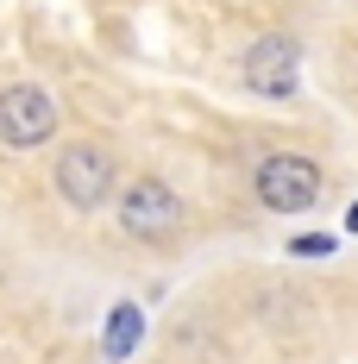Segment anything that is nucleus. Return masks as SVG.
Listing matches in <instances>:
<instances>
[{
  "mask_svg": "<svg viewBox=\"0 0 358 364\" xmlns=\"http://www.w3.org/2000/svg\"><path fill=\"white\" fill-rule=\"evenodd\" d=\"M182 214H189L182 195L170 188V182H157V176H139L126 195H120V226H126L132 239H144V245L182 232Z\"/></svg>",
  "mask_w": 358,
  "mask_h": 364,
  "instance_id": "nucleus-1",
  "label": "nucleus"
},
{
  "mask_svg": "<svg viewBox=\"0 0 358 364\" xmlns=\"http://www.w3.org/2000/svg\"><path fill=\"white\" fill-rule=\"evenodd\" d=\"M251 188H258L264 208H277V214H302V208H315V195H321V164H308L302 151H277V157L258 164Z\"/></svg>",
  "mask_w": 358,
  "mask_h": 364,
  "instance_id": "nucleus-2",
  "label": "nucleus"
},
{
  "mask_svg": "<svg viewBox=\"0 0 358 364\" xmlns=\"http://www.w3.org/2000/svg\"><path fill=\"white\" fill-rule=\"evenodd\" d=\"M51 132H57V101H51L44 88L19 82V88H6V95H0V145L32 151V145H44Z\"/></svg>",
  "mask_w": 358,
  "mask_h": 364,
  "instance_id": "nucleus-3",
  "label": "nucleus"
},
{
  "mask_svg": "<svg viewBox=\"0 0 358 364\" xmlns=\"http://www.w3.org/2000/svg\"><path fill=\"white\" fill-rule=\"evenodd\" d=\"M113 188V157L101 145H70L63 157H57V195L70 201V208H101Z\"/></svg>",
  "mask_w": 358,
  "mask_h": 364,
  "instance_id": "nucleus-4",
  "label": "nucleus"
},
{
  "mask_svg": "<svg viewBox=\"0 0 358 364\" xmlns=\"http://www.w3.org/2000/svg\"><path fill=\"white\" fill-rule=\"evenodd\" d=\"M295 63H302V44L283 32L258 38L246 50V88H258V95H295Z\"/></svg>",
  "mask_w": 358,
  "mask_h": 364,
  "instance_id": "nucleus-5",
  "label": "nucleus"
},
{
  "mask_svg": "<svg viewBox=\"0 0 358 364\" xmlns=\"http://www.w3.org/2000/svg\"><path fill=\"white\" fill-rule=\"evenodd\" d=\"M139 346V308L126 301V308H113V327H107V358H126Z\"/></svg>",
  "mask_w": 358,
  "mask_h": 364,
  "instance_id": "nucleus-6",
  "label": "nucleus"
},
{
  "mask_svg": "<svg viewBox=\"0 0 358 364\" xmlns=\"http://www.w3.org/2000/svg\"><path fill=\"white\" fill-rule=\"evenodd\" d=\"M289 252H295V257H327V252H333V239H321V232H302V239H289Z\"/></svg>",
  "mask_w": 358,
  "mask_h": 364,
  "instance_id": "nucleus-7",
  "label": "nucleus"
},
{
  "mask_svg": "<svg viewBox=\"0 0 358 364\" xmlns=\"http://www.w3.org/2000/svg\"><path fill=\"white\" fill-rule=\"evenodd\" d=\"M346 226H352V232H358V201H352V214H346Z\"/></svg>",
  "mask_w": 358,
  "mask_h": 364,
  "instance_id": "nucleus-8",
  "label": "nucleus"
}]
</instances>
